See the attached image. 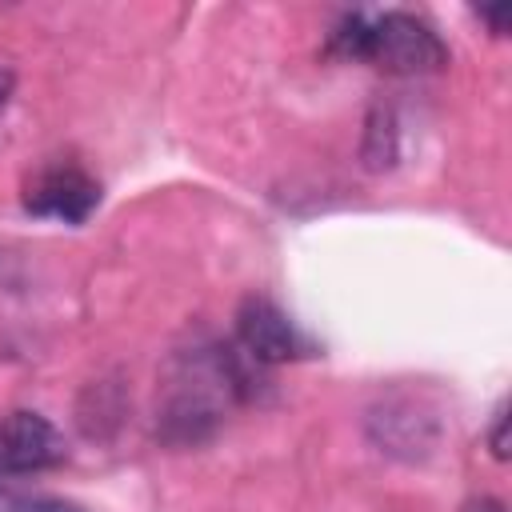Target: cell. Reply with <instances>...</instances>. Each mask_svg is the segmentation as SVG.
<instances>
[{
    "label": "cell",
    "mask_w": 512,
    "mask_h": 512,
    "mask_svg": "<svg viewBox=\"0 0 512 512\" xmlns=\"http://www.w3.org/2000/svg\"><path fill=\"white\" fill-rule=\"evenodd\" d=\"M8 512H84V508L60 496H32V500H16Z\"/></svg>",
    "instance_id": "obj_7"
},
{
    "label": "cell",
    "mask_w": 512,
    "mask_h": 512,
    "mask_svg": "<svg viewBox=\"0 0 512 512\" xmlns=\"http://www.w3.org/2000/svg\"><path fill=\"white\" fill-rule=\"evenodd\" d=\"M464 512H504V504L496 496H476V500L464 504Z\"/></svg>",
    "instance_id": "obj_9"
},
{
    "label": "cell",
    "mask_w": 512,
    "mask_h": 512,
    "mask_svg": "<svg viewBox=\"0 0 512 512\" xmlns=\"http://www.w3.org/2000/svg\"><path fill=\"white\" fill-rule=\"evenodd\" d=\"M68 444L52 420L40 412H8L0 416V476H32L64 464Z\"/></svg>",
    "instance_id": "obj_5"
},
{
    "label": "cell",
    "mask_w": 512,
    "mask_h": 512,
    "mask_svg": "<svg viewBox=\"0 0 512 512\" xmlns=\"http://www.w3.org/2000/svg\"><path fill=\"white\" fill-rule=\"evenodd\" d=\"M328 52L340 60H368L392 76H424L448 64L436 28L412 12H348L328 32Z\"/></svg>",
    "instance_id": "obj_1"
},
{
    "label": "cell",
    "mask_w": 512,
    "mask_h": 512,
    "mask_svg": "<svg viewBox=\"0 0 512 512\" xmlns=\"http://www.w3.org/2000/svg\"><path fill=\"white\" fill-rule=\"evenodd\" d=\"M8 96H12V68H8V64H0V112H4Z\"/></svg>",
    "instance_id": "obj_10"
},
{
    "label": "cell",
    "mask_w": 512,
    "mask_h": 512,
    "mask_svg": "<svg viewBox=\"0 0 512 512\" xmlns=\"http://www.w3.org/2000/svg\"><path fill=\"white\" fill-rule=\"evenodd\" d=\"M244 372L236 356L220 344L180 352L168 364V384H164V404H160V424L168 440H200L208 428L220 420V408L240 396Z\"/></svg>",
    "instance_id": "obj_2"
},
{
    "label": "cell",
    "mask_w": 512,
    "mask_h": 512,
    "mask_svg": "<svg viewBox=\"0 0 512 512\" xmlns=\"http://www.w3.org/2000/svg\"><path fill=\"white\" fill-rule=\"evenodd\" d=\"M236 344L252 364H288L312 356V340L264 296H248L236 312Z\"/></svg>",
    "instance_id": "obj_3"
},
{
    "label": "cell",
    "mask_w": 512,
    "mask_h": 512,
    "mask_svg": "<svg viewBox=\"0 0 512 512\" xmlns=\"http://www.w3.org/2000/svg\"><path fill=\"white\" fill-rule=\"evenodd\" d=\"M480 20H488L492 36H504L508 32V20H512V4H496V8H476Z\"/></svg>",
    "instance_id": "obj_8"
},
{
    "label": "cell",
    "mask_w": 512,
    "mask_h": 512,
    "mask_svg": "<svg viewBox=\"0 0 512 512\" xmlns=\"http://www.w3.org/2000/svg\"><path fill=\"white\" fill-rule=\"evenodd\" d=\"M100 204V184L72 160L44 164L28 184H24V208L32 216L64 220V224H84Z\"/></svg>",
    "instance_id": "obj_4"
},
{
    "label": "cell",
    "mask_w": 512,
    "mask_h": 512,
    "mask_svg": "<svg viewBox=\"0 0 512 512\" xmlns=\"http://www.w3.org/2000/svg\"><path fill=\"white\" fill-rule=\"evenodd\" d=\"M488 448L496 460H508V400L496 404L492 412V428H488Z\"/></svg>",
    "instance_id": "obj_6"
}]
</instances>
